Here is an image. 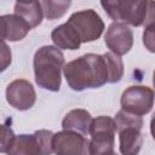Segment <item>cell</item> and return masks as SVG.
I'll list each match as a JSON object with an SVG mask.
<instances>
[{
	"label": "cell",
	"mask_w": 155,
	"mask_h": 155,
	"mask_svg": "<svg viewBox=\"0 0 155 155\" xmlns=\"http://www.w3.org/2000/svg\"><path fill=\"white\" fill-rule=\"evenodd\" d=\"M115 133L116 128L114 119L105 115L92 119L88 130V134L91 136V139L88 140V154H114Z\"/></svg>",
	"instance_id": "obj_5"
},
{
	"label": "cell",
	"mask_w": 155,
	"mask_h": 155,
	"mask_svg": "<svg viewBox=\"0 0 155 155\" xmlns=\"http://www.w3.org/2000/svg\"><path fill=\"white\" fill-rule=\"evenodd\" d=\"M12 63V52L10 46L0 39V73H4Z\"/></svg>",
	"instance_id": "obj_18"
},
{
	"label": "cell",
	"mask_w": 155,
	"mask_h": 155,
	"mask_svg": "<svg viewBox=\"0 0 155 155\" xmlns=\"http://www.w3.org/2000/svg\"><path fill=\"white\" fill-rule=\"evenodd\" d=\"M16 1H21V0H16Z\"/></svg>",
	"instance_id": "obj_20"
},
{
	"label": "cell",
	"mask_w": 155,
	"mask_h": 155,
	"mask_svg": "<svg viewBox=\"0 0 155 155\" xmlns=\"http://www.w3.org/2000/svg\"><path fill=\"white\" fill-rule=\"evenodd\" d=\"M121 109L139 116L148 114L154 105V91L149 86L134 85L127 87L120 98Z\"/></svg>",
	"instance_id": "obj_8"
},
{
	"label": "cell",
	"mask_w": 155,
	"mask_h": 155,
	"mask_svg": "<svg viewBox=\"0 0 155 155\" xmlns=\"http://www.w3.org/2000/svg\"><path fill=\"white\" fill-rule=\"evenodd\" d=\"M104 42L110 52L117 56H124L128 53L133 46V31L126 24L113 22L107 29Z\"/></svg>",
	"instance_id": "obj_11"
},
{
	"label": "cell",
	"mask_w": 155,
	"mask_h": 155,
	"mask_svg": "<svg viewBox=\"0 0 155 155\" xmlns=\"http://www.w3.org/2000/svg\"><path fill=\"white\" fill-rule=\"evenodd\" d=\"M51 40L59 50H79L81 41L74 29L65 22L51 31Z\"/></svg>",
	"instance_id": "obj_14"
},
{
	"label": "cell",
	"mask_w": 155,
	"mask_h": 155,
	"mask_svg": "<svg viewBox=\"0 0 155 155\" xmlns=\"http://www.w3.org/2000/svg\"><path fill=\"white\" fill-rule=\"evenodd\" d=\"M52 153L58 155L88 154V139L75 131L63 130L52 136Z\"/></svg>",
	"instance_id": "obj_9"
},
{
	"label": "cell",
	"mask_w": 155,
	"mask_h": 155,
	"mask_svg": "<svg viewBox=\"0 0 155 155\" xmlns=\"http://www.w3.org/2000/svg\"><path fill=\"white\" fill-rule=\"evenodd\" d=\"M15 138L16 134L13 130L8 125L0 124V153H8L15 142Z\"/></svg>",
	"instance_id": "obj_17"
},
{
	"label": "cell",
	"mask_w": 155,
	"mask_h": 155,
	"mask_svg": "<svg viewBox=\"0 0 155 155\" xmlns=\"http://www.w3.org/2000/svg\"><path fill=\"white\" fill-rule=\"evenodd\" d=\"M52 131L39 130L31 134H18L7 154L19 155H48L52 153Z\"/></svg>",
	"instance_id": "obj_7"
},
{
	"label": "cell",
	"mask_w": 155,
	"mask_h": 155,
	"mask_svg": "<svg viewBox=\"0 0 155 155\" xmlns=\"http://www.w3.org/2000/svg\"><path fill=\"white\" fill-rule=\"evenodd\" d=\"M105 13L114 21L126 25L140 27L153 18V0H101Z\"/></svg>",
	"instance_id": "obj_3"
},
{
	"label": "cell",
	"mask_w": 155,
	"mask_h": 155,
	"mask_svg": "<svg viewBox=\"0 0 155 155\" xmlns=\"http://www.w3.org/2000/svg\"><path fill=\"white\" fill-rule=\"evenodd\" d=\"M70 5L71 0H41L42 13L50 21L63 17Z\"/></svg>",
	"instance_id": "obj_16"
},
{
	"label": "cell",
	"mask_w": 155,
	"mask_h": 155,
	"mask_svg": "<svg viewBox=\"0 0 155 155\" xmlns=\"http://www.w3.org/2000/svg\"><path fill=\"white\" fill-rule=\"evenodd\" d=\"M5 94L7 103L19 111L29 110L36 102V92L33 85L25 79H17L10 82Z\"/></svg>",
	"instance_id": "obj_10"
},
{
	"label": "cell",
	"mask_w": 155,
	"mask_h": 155,
	"mask_svg": "<svg viewBox=\"0 0 155 155\" xmlns=\"http://www.w3.org/2000/svg\"><path fill=\"white\" fill-rule=\"evenodd\" d=\"M92 121L91 114L85 109H73L62 120L63 130L79 132L84 136L88 134L90 125Z\"/></svg>",
	"instance_id": "obj_15"
},
{
	"label": "cell",
	"mask_w": 155,
	"mask_h": 155,
	"mask_svg": "<svg viewBox=\"0 0 155 155\" xmlns=\"http://www.w3.org/2000/svg\"><path fill=\"white\" fill-rule=\"evenodd\" d=\"M124 73L122 59L113 52L103 54L86 53L63 67L68 86L76 92L98 88L105 84H116L121 81Z\"/></svg>",
	"instance_id": "obj_1"
},
{
	"label": "cell",
	"mask_w": 155,
	"mask_h": 155,
	"mask_svg": "<svg viewBox=\"0 0 155 155\" xmlns=\"http://www.w3.org/2000/svg\"><path fill=\"white\" fill-rule=\"evenodd\" d=\"M31 28L17 15L0 16V39L7 41H19L27 36Z\"/></svg>",
	"instance_id": "obj_12"
},
{
	"label": "cell",
	"mask_w": 155,
	"mask_h": 155,
	"mask_svg": "<svg viewBox=\"0 0 155 155\" xmlns=\"http://www.w3.org/2000/svg\"><path fill=\"white\" fill-rule=\"evenodd\" d=\"M115 128L119 134V150L124 155H136L143 145V119L139 115L120 109L114 119Z\"/></svg>",
	"instance_id": "obj_4"
},
{
	"label": "cell",
	"mask_w": 155,
	"mask_h": 155,
	"mask_svg": "<svg viewBox=\"0 0 155 155\" xmlns=\"http://www.w3.org/2000/svg\"><path fill=\"white\" fill-rule=\"evenodd\" d=\"M35 82L39 87L58 92L62 84V70L64 67V54L62 51L52 45L40 47L33 59Z\"/></svg>",
	"instance_id": "obj_2"
},
{
	"label": "cell",
	"mask_w": 155,
	"mask_h": 155,
	"mask_svg": "<svg viewBox=\"0 0 155 155\" xmlns=\"http://www.w3.org/2000/svg\"><path fill=\"white\" fill-rule=\"evenodd\" d=\"M153 19L154 18H150L149 23L148 24L145 23V29H144V33H143V44L150 52L155 51V48H154V22H153Z\"/></svg>",
	"instance_id": "obj_19"
},
{
	"label": "cell",
	"mask_w": 155,
	"mask_h": 155,
	"mask_svg": "<svg viewBox=\"0 0 155 155\" xmlns=\"http://www.w3.org/2000/svg\"><path fill=\"white\" fill-rule=\"evenodd\" d=\"M15 15L23 18L33 29L42 22V7L39 0H21L16 1L13 6Z\"/></svg>",
	"instance_id": "obj_13"
},
{
	"label": "cell",
	"mask_w": 155,
	"mask_h": 155,
	"mask_svg": "<svg viewBox=\"0 0 155 155\" xmlns=\"http://www.w3.org/2000/svg\"><path fill=\"white\" fill-rule=\"evenodd\" d=\"M67 23L74 29L81 44L98 40L105 28L101 16L92 8L74 12Z\"/></svg>",
	"instance_id": "obj_6"
}]
</instances>
